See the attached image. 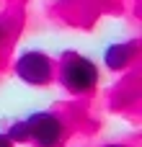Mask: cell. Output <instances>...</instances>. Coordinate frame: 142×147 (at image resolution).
<instances>
[{
	"instance_id": "cell-1",
	"label": "cell",
	"mask_w": 142,
	"mask_h": 147,
	"mask_svg": "<svg viewBox=\"0 0 142 147\" xmlns=\"http://www.w3.org/2000/svg\"><path fill=\"white\" fill-rule=\"evenodd\" d=\"M62 134L65 127L54 114H34L8 129L10 142H34L39 147H57L62 142Z\"/></svg>"
},
{
	"instance_id": "cell-2",
	"label": "cell",
	"mask_w": 142,
	"mask_h": 147,
	"mask_svg": "<svg viewBox=\"0 0 142 147\" xmlns=\"http://www.w3.org/2000/svg\"><path fill=\"white\" fill-rule=\"evenodd\" d=\"M98 83V70L91 59L80 54H65L62 62V85L72 93H85Z\"/></svg>"
},
{
	"instance_id": "cell-5",
	"label": "cell",
	"mask_w": 142,
	"mask_h": 147,
	"mask_svg": "<svg viewBox=\"0 0 142 147\" xmlns=\"http://www.w3.org/2000/svg\"><path fill=\"white\" fill-rule=\"evenodd\" d=\"M10 145H13V142L8 140V134H0V147H10Z\"/></svg>"
},
{
	"instance_id": "cell-6",
	"label": "cell",
	"mask_w": 142,
	"mask_h": 147,
	"mask_svg": "<svg viewBox=\"0 0 142 147\" xmlns=\"http://www.w3.org/2000/svg\"><path fill=\"white\" fill-rule=\"evenodd\" d=\"M0 36H3V34H0Z\"/></svg>"
},
{
	"instance_id": "cell-3",
	"label": "cell",
	"mask_w": 142,
	"mask_h": 147,
	"mask_svg": "<svg viewBox=\"0 0 142 147\" xmlns=\"http://www.w3.org/2000/svg\"><path fill=\"white\" fill-rule=\"evenodd\" d=\"M16 72L28 85H41L52 78V62L44 52H26L16 62Z\"/></svg>"
},
{
	"instance_id": "cell-4",
	"label": "cell",
	"mask_w": 142,
	"mask_h": 147,
	"mask_svg": "<svg viewBox=\"0 0 142 147\" xmlns=\"http://www.w3.org/2000/svg\"><path fill=\"white\" fill-rule=\"evenodd\" d=\"M132 54H135L132 44H114V47L106 49V65L111 70H122L132 62Z\"/></svg>"
}]
</instances>
